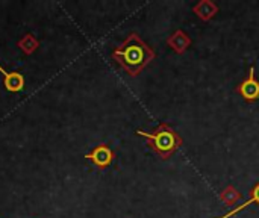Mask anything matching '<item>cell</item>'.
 Wrapping results in <instances>:
<instances>
[{
	"label": "cell",
	"mask_w": 259,
	"mask_h": 218,
	"mask_svg": "<svg viewBox=\"0 0 259 218\" xmlns=\"http://www.w3.org/2000/svg\"><path fill=\"white\" fill-rule=\"evenodd\" d=\"M0 73L3 76V85L9 93H20L24 88V76L18 71H6L2 65H0Z\"/></svg>",
	"instance_id": "5b68a950"
},
{
	"label": "cell",
	"mask_w": 259,
	"mask_h": 218,
	"mask_svg": "<svg viewBox=\"0 0 259 218\" xmlns=\"http://www.w3.org/2000/svg\"><path fill=\"white\" fill-rule=\"evenodd\" d=\"M155 56L153 49L147 46L137 32H131L112 52V59L131 77H137L155 59Z\"/></svg>",
	"instance_id": "6da1fadb"
},
{
	"label": "cell",
	"mask_w": 259,
	"mask_h": 218,
	"mask_svg": "<svg viewBox=\"0 0 259 218\" xmlns=\"http://www.w3.org/2000/svg\"><path fill=\"white\" fill-rule=\"evenodd\" d=\"M17 47H18L26 56H29V55H32V53L39 47V41L36 39V36H35L33 33H26L23 38L18 39Z\"/></svg>",
	"instance_id": "ba28073f"
},
{
	"label": "cell",
	"mask_w": 259,
	"mask_h": 218,
	"mask_svg": "<svg viewBox=\"0 0 259 218\" xmlns=\"http://www.w3.org/2000/svg\"><path fill=\"white\" fill-rule=\"evenodd\" d=\"M252 203H256V205H259V182L250 190V199L247 200V202H244L241 206H238V208H234L231 212H228V214H225L222 218H231L234 217L235 214H238L240 211H243V209H246L247 206H250Z\"/></svg>",
	"instance_id": "30bf717a"
},
{
	"label": "cell",
	"mask_w": 259,
	"mask_h": 218,
	"mask_svg": "<svg viewBox=\"0 0 259 218\" xmlns=\"http://www.w3.org/2000/svg\"><path fill=\"white\" fill-rule=\"evenodd\" d=\"M235 93H238L247 103H253L255 100H258L259 80H256V77H255V67L253 65L250 67L247 77L235 86Z\"/></svg>",
	"instance_id": "277c9868"
},
{
	"label": "cell",
	"mask_w": 259,
	"mask_h": 218,
	"mask_svg": "<svg viewBox=\"0 0 259 218\" xmlns=\"http://www.w3.org/2000/svg\"><path fill=\"white\" fill-rule=\"evenodd\" d=\"M167 44L170 46V49H173L175 53L182 55L191 46V38L182 29H178L173 35H170L167 38Z\"/></svg>",
	"instance_id": "8992f818"
},
{
	"label": "cell",
	"mask_w": 259,
	"mask_h": 218,
	"mask_svg": "<svg viewBox=\"0 0 259 218\" xmlns=\"http://www.w3.org/2000/svg\"><path fill=\"white\" fill-rule=\"evenodd\" d=\"M193 11H194V14H196L202 21H209V20H212V18L217 15L219 6H217L214 2H211V0H202V2H199V3L193 8Z\"/></svg>",
	"instance_id": "52a82bcc"
},
{
	"label": "cell",
	"mask_w": 259,
	"mask_h": 218,
	"mask_svg": "<svg viewBox=\"0 0 259 218\" xmlns=\"http://www.w3.org/2000/svg\"><path fill=\"white\" fill-rule=\"evenodd\" d=\"M137 135L144 137L147 141V146L162 161L170 159L171 155L184 144V140L181 138V135L175 129H171L168 123H159V126L153 132H146V130L138 129Z\"/></svg>",
	"instance_id": "7a4b0ae2"
},
{
	"label": "cell",
	"mask_w": 259,
	"mask_h": 218,
	"mask_svg": "<svg viewBox=\"0 0 259 218\" xmlns=\"http://www.w3.org/2000/svg\"><path fill=\"white\" fill-rule=\"evenodd\" d=\"M83 158L88 159V161H91V162L94 164L96 168L105 170V168H108V167L112 164V161L115 159V152H114L108 144L100 143V144L96 146L90 153H87Z\"/></svg>",
	"instance_id": "3957f363"
},
{
	"label": "cell",
	"mask_w": 259,
	"mask_h": 218,
	"mask_svg": "<svg viewBox=\"0 0 259 218\" xmlns=\"http://www.w3.org/2000/svg\"><path fill=\"white\" fill-rule=\"evenodd\" d=\"M220 200L226 206H234L238 200H241V194L238 190H235L232 185H228L222 193H220Z\"/></svg>",
	"instance_id": "9c48e42d"
}]
</instances>
